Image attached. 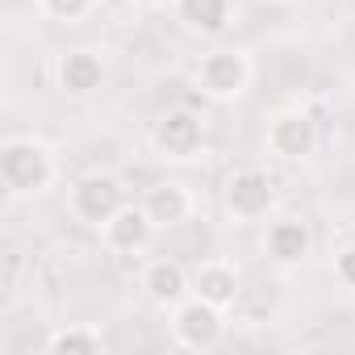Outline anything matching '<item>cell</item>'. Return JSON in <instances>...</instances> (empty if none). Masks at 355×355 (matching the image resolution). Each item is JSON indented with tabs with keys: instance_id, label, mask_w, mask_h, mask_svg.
<instances>
[{
	"instance_id": "obj_1",
	"label": "cell",
	"mask_w": 355,
	"mask_h": 355,
	"mask_svg": "<svg viewBox=\"0 0 355 355\" xmlns=\"http://www.w3.org/2000/svg\"><path fill=\"white\" fill-rule=\"evenodd\" d=\"M0 180L13 197H42L59 180V159L42 138H5L0 146Z\"/></svg>"
},
{
	"instance_id": "obj_2",
	"label": "cell",
	"mask_w": 355,
	"mask_h": 355,
	"mask_svg": "<svg viewBox=\"0 0 355 355\" xmlns=\"http://www.w3.org/2000/svg\"><path fill=\"white\" fill-rule=\"evenodd\" d=\"M251 80H255V63H251V55L239 51V46H214V51H205V55L197 59V67H193L197 92L209 96V101H218V105H230V101L247 96V92H251Z\"/></svg>"
},
{
	"instance_id": "obj_3",
	"label": "cell",
	"mask_w": 355,
	"mask_h": 355,
	"mask_svg": "<svg viewBox=\"0 0 355 355\" xmlns=\"http://www.w3.org/2000/svg\"><path fill=\"white\" fill-rule=\"evenodd\" d=\"M222 209L239 226L263 222L276 209V184H272V175L263 167H239V171H230L226 184H222Z\"/></svg>"
},
{
	"instance_id": "obj_4",
	"label": "cell",
	"mask_w": 355,
	"mask_h": 355,
	"mask_svg": "<svg viewBox=\"0 0 355 355\" xmlns=\"http://www.w3.org/2000/svg\"><path fill=\"white\" fill-rule=\"evenodd\" d=\"M150 142H155V155L163 163H193L205 150V117L197 109H184V105L180 109H167L155 121Z\"/></svg>"
},
{
	"instance_id": "obj_5",
	"label": "cell",
	"mask_w": 355,
	"mask_h": 355,
	"mask_svg": "<svg viewBox=\"0 0 355 355\" xmlns=\"http://www.w3.org/2000/svg\"><path fill=\"white\" fill-rule=\"evenodd\" d=\"M171 343L184 347V351H214L226 334V309L209 305L205 297H189L171 309Z\"/></svg>"
},
{
	"instance_id": "obj_6",
	"label": "cell",
	"mask_w": 355,
	"mask_h": 355,
	"mask_svg": "<svg viewBox=\"0 0 355 355\" xmlns=\"http://www.w3.org/2000/svg\"><path fill=\"white\" fill-rule=\"evenodd\" d=\"M125 205V184L117 180V175H109V171H88V175H80V180L71 184V193H67V209L84 222V226H105L117 209Z\"/></svg>"
},
{
	"instance_id": "obj_7",
	"label": "cell",
	"mask_w": 355,
	"mask_h": 355,
	"mask_svg": "<svg viewBox=\"0 0 355 355\" xmlns=\"http://www.w3.org/2000/svg\"><path fill=\"white\" fill-rule=\"evenodd\" d=\"M268 150L284 163H305L318 150V121L305 109H284L268 121Z\"/></svg>"
},
{
	"instance_id": "obj_8",
	"label": "cell",
	"mask_w": 355,
	"mask_h": 355,
	"mask_svg": "<svg viewBox=\"0 0 355 355\" xmlns=\"http://www.w3.org/2000/svg\"><path fill=\"white\" fill-rule=\"evenodd\" d=\"M96 234H101V247L109 255H142L150 247V239H155V222L146 218L142 205H130L125 201Z\"/></svg>"
},
{
	"instance_id": "obj_9",
	"label": "cell",
	"mask_w": 355,
	"mask_h": 355,
	"mask_svg": "<svg viewBox=\"0 0 355 355\" xmlns=\"http://www.w3.org/2000/svg\"><path fill=\"white\" fill-rule=\"evenodd\" d=\"M138 205L146 209V218L155 222V230H175V226H184L197 214V197L180 180H159V184H150Z\"/></svg>"
},
{
	"instance_id": "obj_10",
	"label": "cell",
	"mask_w": 355,
	"mask_h": 355,
	"mask_svg": "<svg viewBox=\"0 0 355 355\" xmlns=\"http://www.w3.org/2000/svg\"><path fill=\"white\" fill-rule=\"evenodd\" d=\"M138 288L146 293L150 305H159V309L171 313L180 301L193 297V276L175 263V259H150V263L142 268V276H138Z\"/></svg>"
},
{
	"instance_id": "obj_11",
	"label": "cell",
	"mask_w": 355,
	"mask_h": 355,
	"mask_svg": "<svg viewBox=\"0 0 355 355\" xmlns=\"http://www.w3.org/2000/svg\"><path fill=\"white\" fill-rule=\"evenodd\" d=\"M55 80H59V88L67 96H92L105 84V59H101V51H92V46L63 51L59 63H55Z\"/></svg>"
},
{
	"instance_id": "obj_12",
	"label": "cell",
	"mask_w": 355,
	"mask_h": 355,
	"mask_svg": "<svg viewBox=\"0 0 355 355\" xmlns=\"http://www.w3.org/2000/svg\"><path fill=\"white\" fill-rule=\"evenodd\" d=\"M313 251V234L301 218H276L263 234V255L276 268H301Z\"/></svg>"
},
{
	"instance_id": "obj_13",
	"label": "cell",
	"mask_w": 355,
	"mask_h": 355,
	"mask_svg": "<svg viewBox=\"0 0 355 355\" xmlns=\"http://www.w3.org/2000/svg\"><path fill=\"white\" fill-rule=\"evenodd\" d=\"M171 9H175V21L201 38H222L234 17L230 0H171Z\"/></svg>"
},
{
	"instance_id": "obj_14",
	"label": "cell",
	"mask_w": 355,
	"mask_h": 355,
	"mask_svg": "<svg viewBox=\"0 0 355 355\" xmlns=\"http://www.w3.org/2000/svg\"><path fill=\"white\" fill-rule=\"evenodd\" d=\"M193 293L205 297L209 305L218 309H230L243 293V280H239V268L226 263V259H205L197 272H193Z\"/></svg>"
},
{
	"instance_id": "obj_15",
	"label": "cell",
	"mask_w": 355,
	"mask_h": 355,
	"mask_svg": "<svg viewBox=\"0 0 355 355\" xmlns=\"http://www.w3.org/2000/svg\"><path fill=\"white\" fill-rule=\"evenodd\" d=\"M46 351L51 355H96V351H105V334L88 322L59 326V330L46 334Z\"/></svg>"
},
{
	"instance_id": "obj_16",
	"label": "cell",
	"mask_w": 355,
	"mask_h": 355,
	"mask_svg": "<svg viewBox=\"0 0 355 355\" xmlns=\"http://www.w3.org/2000/svg\"><path fill=\"white\" fill-rule=\"evenodd\" d=\"M38 9H42V17H51L59 26H80L84 17H92L96 0H38Z\"/></svg>"
},
{
	"instance_id": "obj_17",
	"label": "cell",
	"mask_w": 355,
	"mask_h": 355,
	"mask_svg": "<svg viewBox=\"0 0 355 355\" xmlns=\"http://www.w3.org/2000/svg\"><path fill=\"white\" fill-rule=\"evenodd\" d=\"M334 280L355 293V243H343L334 251Z\"/></svg>"
},
{
	"instance_id": "obj_18",
	"label": "cell",
	"mask_w": 355,
	"mask_h": 355,
	"mask_svg": "<svg viewBox=\"0 0 355 355\" xmlns=\"http://www.w3.org/2000/svg\"><path fill=\"white\" fill-rule=\"evenodd\" d=\"M130 5H134V9H159L163 0H130Z\"/></svg>"
}]
</instances>
